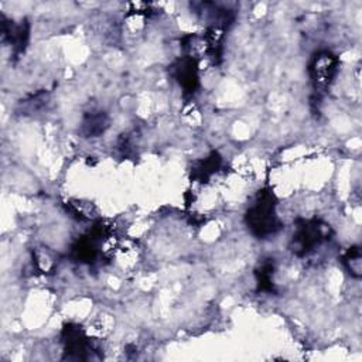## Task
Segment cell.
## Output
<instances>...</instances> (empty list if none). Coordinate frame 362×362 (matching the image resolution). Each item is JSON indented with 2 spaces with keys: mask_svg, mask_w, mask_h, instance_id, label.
<instances>
[{
  "mask_svg": "<svg viewBox=\"0 0 362 362\" xmlns=\"http://www.w3.org/2000/svg\"><path fill=\"white\" fill-rule=\"evenodd\" d=\"M191 7L197 14H199L202 18L211 23L209 27L225 30V27L230 25L235 20V14L232 10L216 3H211V1L192 3Z\"/></svg>",
  "mask_w": 362,
  "mask_h": 362,
  "instance_id": "ba28073f",
  "label": "cell"
},
{
  "mask_svg": "<svg viewBox=\"0 0 362 362\" xmlns=\"http://www.w3.org/2000/svg\"><path fill=\"white\" fill-rule=\"evenodd\" d=\"M331 235V226L321 219H297L290 240V250L298 257L308 256L318 246L328 242Z\"/></svg>",
  "mask_w": 362,
  "mask_h": 362,
  "instance_id": "7a4b0ae2",
  "label": "cell"
},
{
  "mask_svg": "<svg viewBox=\"0 0 362 362\" xmlns=\"http://www.w3.org/2000/svg\"><path fill=\"white\" fill-rule=\"evenodd\" d=\"M21 105H23V109L25 112H35L37 109H40V107H42L45 105V93L44 92L35 93L28 100L21 102Z\"/></svg>",
  "mask_w": 362,
  "mask_h": 362,
  "instance_id": "5bb4252c",
  "label": "cell"
},
{
  "mask_svg": "<svg viewBox=\"0 0 362 362\" xmlns=\"http://www.w3.org/2000/svg\"><path fill=\"white\" fill-rule=\"evenodd\" d=\"M33 262H34L35 267L41 273H49L51 270H54V267L57 264L55 257L49 253L48 249H37V250H34Z\"/></svg>",
  "mask_w": 362,
  "mask_h": 362,
  "instance_id": "4fadbf2b",
  "label": "cell"
},
{
  "mask_svg": "<svg viewBox=\"0 0 362 362\" xmlns=\"http://www.w3.org/2000/svg\"><path fill=\"white\" fill-rule=\"evenodd\" d=\"M170 74L182 88L184 95H194L199 86L198 59L192 57H181L170 66Z\"/></svg>",
  "mask_w": 362,
  "mask_h": 362,
  "instance_id": "8992f818",
  "label": "cell"
},
{
  "mask_svg": "<svg viewBox=\"0 0 362 362\" xmlns=\"http://www.w3.org/2000/svg\"><path fill=\"white\" fill-rule=\"evenodd\" d=\"M338 66H339V61L337 55H334L329 51L317 52L313 57L308 68L310 76L315 89L318 90L327 89L332 83L334 78L337 76Z\"/></svg>",
  "mask_w": 362,
  "mask_h": 362,
  "instance_id": "3957f363",
  "label": "cell"
},
{
  "mask_svg": "<svg viewBox=\"0 0 362 362\" xmlns=\"http://www.w3.org/2000/svg\"><path fill=\"white\" fill-rule=\"evenodd\" d=\"M342 263L352 277L359 279L362 276V256L359 246H351L346 249L342 256Z\"/></svg>",
  "mask_w": 362,
  "mask_h": 362,
  "instance_id": "7c38bea8",
  "label": "cell"
},
{
  "mask_svg": "<svg viewBox=\"0 0 362 362\" xmlns=\"http://www.w3.org/2000/svg\"><path fill=\"white\" fill-rule=\"evenodd\" d=\"M109 127V116L99 109H90L89 112H85L82 122H81V134L83 137H99L102 136Z\"/></svg>",
  "mask_w": 362,
  "mask_h": 362,
  "instance_id": "9c48e42d",
  "label": "cell"
},
{
  "mask_svg": "<svg viewBox=\"0 0 362 362\" xmlns=\"http://www.w3.org/2000/svg\"><path fill=\"white\" fill-rule=\"evenodd\" d=\"M64 345V359L68 361H86L89 359L90 342L83 329L76 324H66L61 332Z\"/></svg>",
  "mask_w": 362,
  "mask_h": 362,
  "instance_id": "277c9868",
  "label": "cell"
},
{
  "mask_svg": "<svg viewBox=\"0 0 362 362\" xmlns=\"http://www.w3.org/2000/svg\"><path fill=\"white\" fill-rule=\"evenodd\" d=\"M273 274H274L273 259H266L256 267L255 277H256V283H257V291H263V293L274 291Z\"/></svg>",
  "mask_w": 362,
  "mask_h": 362,
  "instance_id": "8fae6325",
  "label": "cell"
},
{
  "mask_svg": "<svg viewBox=\"0 0 362 362\" xmlns=\"http://www.w3.org/2000/svg\"><path fill=\"white\" fill-rule=\"evenodd\" d=\"M106 235V229L103 225H96L93 229L79 238L71 247V257L75 262L92 264L96 262L99 256V245L102 243V238Z\"/></svg>",
  "mask_w": 362,
  "mask_h": 362,
  "instance_id": "5b68a950",
  "label": "cell"
},
{
  "mask_svg": "<svg viewBox=\"0 0 362 362\" xmlns=\"http://www.w3.org/2000/svg\"><path fill=\"white\" fill-rule=\"evenodd\" d=\"M276 206L277 199L270 188L257 191L245 214V223L255 238L269 239L281 229L283 223L276 214Z\"/></svg>",
  "mask_w": 362,
  "mask_h": 362,
  "instance_id": "6da1fadb",
  "label": "cell"
},
{
  "mask_svg": "<svg viewBox=\"0 0 362 362\" xmlns=\"http://www.w3.org/2000/svg\"><path fill=\"white\" fill-rule=\"evenodd\" d=\"M1 37H3V41L10 45L13 54L16 57L20 55L21 52H24L28 44V38H30L28 21L24 18L16 23L1 16Z\"/></svg>",
  "mask_w": 362,
  "mask_h": 362,
  "instance_id": "52a82bcc",
  "label": "cell"
},
{
  "mask_svg": "<svg viewBox=\"0 0 362 362\" xmlns=\"http://www.w3.org/2000/svg\"><path fill=\"white\" fill-rule=\"evenodd\" d=\"M221 164L222 157L216 151H212L208 157L194 163L191 168V178L199 182H206L218 171Z\"/></svg>",
  "mask_w": 362,
  "mask_h": 362,
  "instance_id": "30bf717a",
  "label": "cell"
}]
</instances>
